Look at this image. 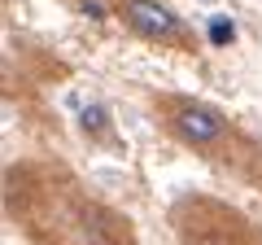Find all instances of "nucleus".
I'll return each mask as SVG.
<instances>
[{
    "instance_id": "7ed1b4c3",
    "label": "nucleus",
    "mask_w": 262,
    "mask_h": 245,
    "mask_svg": "<svg viewBox=\"0 0 262 245\" xmlns=\"http://www.w3.org/2000/svg\"><path fill=\"white\" fill-rule=\"evenodd\" d=\"M83 132L96 136V140H110V114H105L101 101H92V105L83 110Z\"/></svg>"
},
{
    "instance_id": "20e7f679",
    "label": "nucleus",
    "mask_w": 262,
    "mask_h": 245,
    "mask_svg": "<svg viewBox=\"0 0 262 245\" xmlns=\"http://www.w3.org/2000/svg\"><path fill=\"white\" fill-rule=\"evenodd\" d=\"M210 39H214V44H232V39H236L232 18H214V22H210Z\"/></svg>"
},
{
    "instance_id": "f257e3e1",
    "label": "nucleus",
    "mask_w": 262,
    "mask_h": 245,
    "mask_svg": "<svg viewBox=\"0 0 262 245\" xmlns=\"http://www.w3.org/2000/svg\"><path fill=\"white\" fill-rule=\"evenodd\" d=\"M118 18L127 22L131 35L153 39V44H188V27L175 9L162 0H118Z\"/></svg>"
},
{
    "instance_id": "f03ea898",
    "label": "nucleus",
    "mask_w": 262,
    "mask_h": 245,
    "mask_svg": "<svg viewBox=\"0 0 262 245\" xmlns=\"http://www.w3.org/2000/svg\"><path fill=\"white\" fill-rule=\"evenodd\" d=\"M170 132H175V140L192 145V149H214L227 136V118L206 101H175V110H170Z\"/></svg>"
}]
</instances>
